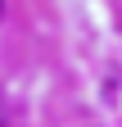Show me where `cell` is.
<instances>
[{"instance_id": "6da1fadb", "label": "cell", "mask_w": 122, "mask_h": 127, "mask_svg": "<svg viewBox=\"0 0 122 127\" xmlns=\"http://www.w3.org/2000/svg\"><path fill=\"white\" fill-rule=\"evenodd\" d=\"M5 5H9V0H0V18H5Z\"/></svg>"}]
</instances>
